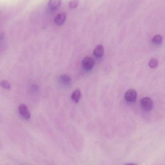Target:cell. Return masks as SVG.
I'll return each mask as SVG.
<instances>
[{
  "mask_svg": "<svg viewBox=\"0 0 165 165\" xmlns=\"http://www.w3.org/2000/svg\"><path fill=\"white\" fill-rule=\"evenodd\" d=\"M140 105L143 109L146 111H150L153 107V101L150 98L145 97L140 100Z\"/></svg>",
  "mask_w": 165,
  "mask_h": 165,
  "instance_id": "obj_1",
  "label": "cell"
},
{
  "mask_svg": "<svg viewBox=\"0 0 165 165\" xmlns=\"http://www.w3.org/2000/svg\"><path fill=\"white\" fill-rule=\"evenodd\" d=\"M94 65V60L91 56H86L82 59V67L85 71L90 70L93 68Z\"/></svg>",
  "mask_w": 165,
  "mask_h": 165,
  "instance_id": "obj_2",
  "label": "cell"
},
{
  "mask_svg": "<svg viewBox=\"0 0 165 165\" xmlns=\"http://www.w3.org/2000/svg\"><path fill=\"white\" fill-rule=\"evenodd\" d=\"M137 98V92L135 89H130L126 92L124 95L125 100L127 102H134Z\"/></svg>",
  "mask_w": 165,
  "mask_h": 165,
  "instance_id": "obj_3",
  "label": "cell"
},
{
  "mask_svg": "<svg viewBox=\"0 0 165 165\" xmlns=\"http://www.w3.org/2000/svg\"><path fill=\"white\" fill-rule=\"evenodd\" d=\"M19 113L24 119H29L30 118V113L26 105L24 104H21L19 106Z\"/></svg>",
  "mask_w": 165,
  "mask_h": 165,
  "instance_id": "obj_4",
  "label": "cell"
},
{
  "mask_svg": "<svg viewBox=\"0 0 165 165\" xmlns=\"http://www.w3.org/2000/svg\"><path fill=\"white\" fill-rule=\"evenodd\" d=\"M62 4V0H49L47 8L50 12H54L58 10Z\"/></svg>",
  "mask_w": 165,
  "mask_h": 165,
  "instance_id": "obj_5",
  "label": "cell"
},
{
  "mask_svg": "<svg viewBox=\"0 0 165 165\" xmlns=\"http://www.w3.org/2000/svg\"><path fill=\"white\" fill-rule=\"evenodd\" d=\"M66 18V14L65 13H62L57 14L55 17L54 22L58 26H62L64 24Z\"/></svg>",
  "mask_w": 165,
  "mask_h": 165,
  "instance_id": "obj_6",
  "label": "cell"
},
{
  "mask_svg": "<svg viewBox=\"0 0 165 165\" xmlns=\"http://www.w3.org/2000/svg\"><path fill=\"white\" fill-rule=\"evenodd\" d=\"M104 54V49L102 45H99L95 47L93 54L96 58H100L102 57Z\"/></svg>",
  "mask_w": 165,
  "mask_h": 165,
  "instance_id": "obj_7",
  "label": "cell"
},
{
  "mask_svg": "<svg viewBox=\"0 0 165 165\" xmlns=\"http://www.w3.org/2000/svg\"><path fill=\"white\" fill-rule=\"evenodd\" d=\"M81 97V91L79 89H77L73 91L71 96V98L74 102L78 103L80 101Z\"/></svg>",
  "mask_w": 165,
  "mask_h": 165,
  "instance_id": "obj_8",
  "label": "cell"
},
{
  "mask_svg": "<svg viewBox=\"0 0 165 165\" xmlns=\"http://www.w3.org/2000/svg\"><path fill=\"white\" fill-rule=\"evenodd\" d=\"M71 81V77L67 74H63L59 77V81L63 85H68Z\"/></svg>",
  "mask_w": 165,
  "mask_h": 165,
  "instance_id": "obj_9",
  "label": "cell"
},
{
  "mask_svg": "<svg viewBox=\"0 0 165 165\" xmlns=\"http://www.w3.org/2000/svg\"><path fill=\"white\" fill-rule=\"evenodd\" d=\"M163 41L162 37L160 35L157 34L153 37L152 39V42L156 46H159L161 45Z\"/></svg>",
  "mask_w": 165,
  "mask_h": 165,
  "instance_id": "obj_10",
  "label": "cell"
},
{
  "mask_svg": "<svg viewBox=\"0 0 165 165\" xmlns=\"http://www.w3.org/2000/svg\"><path fill=\"white\" fill-rule=\"evenodd\" d=\"M0 85L5 89H10L11 87L10 83L7 80H1L0 82Z\"/></svg>",
  "mask_w": 165,
  "mask_h": 165,
  "instance_id": "obj_11",
  "label": "cell"
},
{
  "mask_svg": "<svg viewBox=\"0 0 165 165\" xmlns=\"http://www.w3.org/2000/svg\"><path fill=\"white\" fill-rule=\"evenodd\" d=\"M79 1V0H72L69 1V7L70 9H74L78 6Z\"/></svg>",
  "mask_w": 165,
  "mask_h": 165,
  "instance_id": "obj_12",
  "label": "cell"
},
{
  "mask_svg": "<svg viewBox=\"0 0 165 165\" xmlns=\"http://www.w3.org/2000/svg\"><path fill=\"white\" fill-rule=\"evenodd\" d=\"M148 65L151 68H156L158 66V61L156 59H151L148 62Z\"/></svg>",
  "mask_w": 165,
  "mask_h": 165,
  "instance_id": "obj_13",
  "label": "cell"
},
{
  "mask_svg": "<svg viewBox=\"0 0 165 165\" xmlns=\"http://www.w3.org/2000/svg\"><path fill=\"white\" fill-rule=\"evenodd\" d=\"M127 165H136V164H130H130H127Z\"/></svg>",
  "mask_w": 165,
  "mask_h": 165,
  "instance_id": "obj_14",
  "label": "cell"
}]
</instances>
